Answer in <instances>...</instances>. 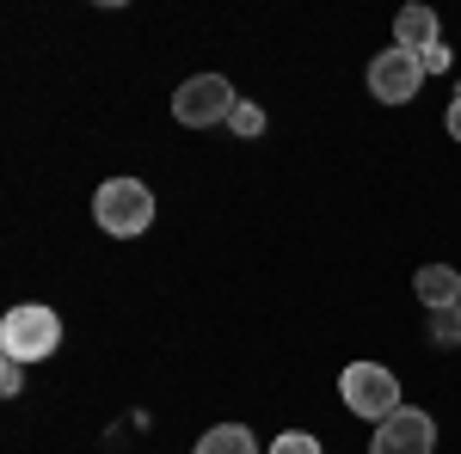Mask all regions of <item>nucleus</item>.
Returning a JSON list of instances; mask_svg holds the SVG:
<instances>
[{"mask_svg": "<svg viewBox=\"0 0 461 454\" xmlns=\"http://www.w3.org/2000/svg\"><path fill=\"white\" fill-rule=\"evenodd\" d=\"M93 221L105 227L111 240H136L154 221V191H148L142 178H105L99 197H93Z\"/></svg>", "mask_w": 461, "mask_h": 454, "instance_id": "nucleus-1", "label": "nucleus"}, {"mask_svg": "<svg viewBox=\"0 0 461 454\" xmlns=\"http://www.w3.org/2000/svg\"><path fill=\"white\" fill-rule=\"evenodd\" d=\"M56 344H62L56 307H37V301L6 307V319H0V356H13V362H43V356H56Z\"/></svg>", "mask_w": 461, "mask_h": 454, "instance_id": "nucleus-2", "label": "nucleus"}, {"mask_svg": "<svg viewBox=\"0 0 461 454\" xmlns=\"http://www.w3.org/2000/svg\"><path fill=\"white\" fill-rule=\"evenodd\" d=\"M339 393H345V405H351L357 418H369V423H388L400 412V381L382 362H351L339 375Z\"/></svg>", "mask_w": 461, "mask_h": 454, "instance_id": "nucleus-3", "label": "nucleus"}, {"mask_svg": "<svg viewBox=\"0 0 461 454\" xmlns=\"http://www.w3.org/2000/svg\"><path fill=\"white\" fill-rule=\"evenodd\" d=\"M240 105V93L221 80V74H197V80H185L173 93V117L185 129H210V123H228Z\"/></svg>", "mask_w": 461, "mask_h": 454, "instance_id": "nucleus-4", "label": "nucleus"}, {"mask_svg": "<svg viewBox=\"0 0 461 454\" xmlns=\"http://www.w3.org/2000/svg\"><path fill=\"white\" fill-rule=\"evenodd\" d=\"M419 86H425V62H419L412 49H382V56L369 62V93H375L382 105H412Z\"/></svg>", "mask_w": 461, "mask_h": 454, "instance_id": "nucleus-5", "label": "nucleus"}, {"mask_svg": "<svg viewBox=\"0 0 461 454\" xmlns=\"http://www.w3.org/2000/svg\"><path fill=\"white\" fill-rule=\"evenodd\" d=\"M369 454H437V423L419 405H400L388 423H375V442Z\"/></svg>", "mask_w": 461, "mask_h": 454, "instance_id": "nucleus-6", "label": "nucleus"}, {"mask_svg": "<svg viewBox=\"0 0 461 454\" xmlns=\"http://www.w3.org/2000/svg\"><path fill=\"white\" fill-rule=\"evenodd\" d=\"M443 43V25H437V13L430 6H400L393 13V49H412V56H425Z\"/></svg>", "mask_w": 461, "mask_h": 454, "instance_id": "nucleus-7", "label": "nucleus"}, {"mask_svg": "<svg viewBox=\"0 0 461 454\" xmlns=\"http://www.w3.org/2000/svg\"><path fill=\"white\" fill-rule=\"evenodd\" d=\"M412 289H419V301H425L430 314H449L461 301V271L456 264H425V271L412 277Z\"/></svg>", "mask_w": 461, "mask_h": 454, "instance_id": "nucleus-8", "label": "nucleus"}, {"mask_svg": "<svg viewBox=\"0 0 461 454\" xmlns=\"http://www.w3.org/2000/svg\"><path fill=\"white\" fill-rule=\"evenodd\" d=\"M191 454H258V442H252L247 423H215V430L197 436V449H191Z\"/></svg>", "mask_w": 461, "mask_h": 454, "instance_id": "nucleus-9", "label": "nucleus"}, {"mask_svg": "<svg viewBox=\"0 0 461 454\" xmlns=\"http://www.w3.org/2000/svg\"><path fill=\"white\" fill-rule=\"evenodd\" d=\"M228 129H234V136H265V111L252 105V99H240V105H234V117H228Z\"/></svg>", "mask_w": 461, "mask_h": 454, "instance_id": "nucleus-10", "label": "nucleus"}, {"mask_svg": "<svg viewBox=\"0 0 461 454\" xmlns=\"http://www.w3.org/2000/svg\"><path fill=\"white\" fill-rule=\"evenodd\" d=\"M271 454H326V449H320V436H308V430H284L271 442Z\"/></svg>", "mask_w": 461, "mask_h": 454, "instance_id": "nucleus-11", "label": "nucleus"}, {"mask_svg": "<svg viewBox=\"0 0 461 454\" xmlns=\"http://www.w3.org/2000/svg\"><path fill=\"white\" fill-rule=\"evenodd\" d=\"M0 393H6V399H13V393H25V362H13V356L0 362Z\"/></svg>", "mask_w": 461, "mask_h": 454, "instance_id": "nucleus-12", "label": "nucleus"}, {"mask_svg": "<svg viewBox=\"0 0 461 454\" xmlns=\"http://www.w3.org/2000/svg\"><path fill=\"white\" fill-rule=\"evenodd\" d=\"M419 62H425V74H443V68H449V49L437 43V49H425V56H419Z\"/></svg>", "mask_w": 461, "mask_h": 454, "instance_id": "nucleus-13", "label": "nucleus"}, {"mask_svg": "<svg viewBox=\"0 0 461 454\" xmlns=\"http://www.w3.org/2000/svg\"><path fill=\"white\" fill-rule=\"evenodd\" d=\"M443 123H449V136L461 141V93H456V99H449V117H443Z\"/></svg>", "mask_w": 461, "mask_h": 454, "instance_id": "nucleus-14", "label": "nucleus"}]
</instances>
